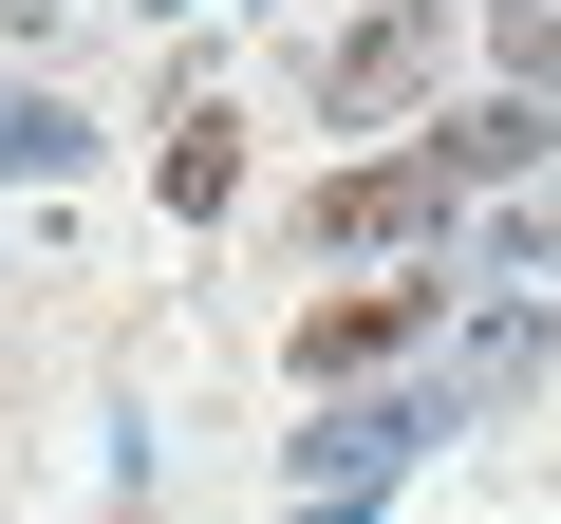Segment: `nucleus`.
Returning <instances> with one entry per match:
<instances>
[{
	"label": "nucleus",
	"instance_id": "f257e3e1",
	"mask_svg": "<svg viewBox=\"0 0 561 524\" xmlns=\"http://www.w3.org/2000/svg\"><path fill=\"white\" fill-rule=\"evenodd\" d=\"M449 206H468V169L449 150H393V169H337L319 187V243H431Z\"/></svg>",
	"mask_w": 561,
	"mask_h": 524
},
{
	"label": "nucleus",
	"instance_id": "f03ea898",
	"mask_svg": "<svg viewBox=\"0 0 561 524\" xmlns=\"http://www.w3.org/2000/svg\"><path fill=\"white\" fill-rule=\"evenodd\" d=\"M412 338H431V282H375V300H319V319H300V375L337 394V375H375V356H412Z\"/></svg>",
	"mask_w": 561,
	"mask_h": 524
},
{
	"label": "nucleus",
	"instance_id": "7ed1b4c3",
	"mask_svg": "<svg viewBox=\"0 0 561 524\" xmlns=\"http://www.w3.org/2000/svg\"><path fill=\"white\" fill-rule=\"evenodd\" d=\"M412 76H431V0H412V20H375V38L337 57V113H393Z\"/></svg>",
	"mask_w": 561,
	"mask_h": 524
},
{
	"label": "nucleus",
	"instance_id": "20e7f679",
	"mask_svg": "<svg viewBox=\"0 0 561 524\" xmlns=\"http://www.w3.org/2000/svg\"><path fill=\"white\" fill-rule=\"evenodd\" d=\"M431 150H449L468 187H505V169H542V113H524V94H486V113H449Z\"/></svg>",
	"mask_w": 561,
	"mask_h": 524
},
{
	"label": "nucleus",
	"instance_id": "39448f33",
	"mask_svg": "<svg viewBox=\"0 0 561 524\" xmlns=\"http://www.w3.org/2000/svg\"><path fill=\"white\" fill-rule=\"evenodd\" d=\"M76 150H94V132H76V113H57V94H20V76H0V169H38V187H57V169H76Z\"/></svg>",
	"mask_w": 561,
	"mask_h": 524
},
{
	"label": "nucleus",
	"instance_id": "423d86ee",
	"mask_svg": "<svg viewBox=\"0 0 561 524\" xmlns=\"http://www.w3.org/2000/svg\"><path fill=\"white\" fill-rule=\"evenodd\" d=\"M225 187H243V150H225L206 113H169V206H225Z\"/></svg>",
	"mask_w": 561,
	"mask_h": 524
},
{
	"label": "nucleus",
	"instance_id": "0eeeda50",
	"mask_svg": "<svg viewBox=\"0 0 561 524\" xmlns=\"http://www.w3.org/2000/svg\"><path fill=\"white\" fill-rule=\"evenodd\" d=\"M486 262H561V206H524V225H505V243H486Z\"/></svg>",
	"mask_w": 561,
	"mask_h": 524
},
{
	"label": "nucleus",
	"instance_id": "6e6552de",
	"mask_svg": "<svg viewBox=\"0 0 561 524\" xmlns=\"http://www.w3.org/2000/svg\"><path fill=\"white\" fill-rule=\"evenodd\" d=\"M337 524H356V505H337Z\"/></svg>",
	"mask_w": 561,
	"mask_h": 524
}]
</instances>
